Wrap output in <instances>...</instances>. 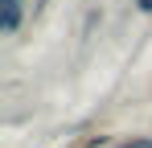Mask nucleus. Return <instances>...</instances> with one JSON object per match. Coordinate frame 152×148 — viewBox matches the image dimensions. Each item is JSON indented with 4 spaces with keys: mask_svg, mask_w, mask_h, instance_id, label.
Returning a JSON list of instances; mask_svg holds the SVG:
<instances>
[{
    "mask_svg": "<svg viewBox=\"0 0 152 148\" xmlns=\"http://www.w3.org/2000/svg\"><path fill=\"white\" fill-rule=\"evenodd\" d=\"M21 4H25V0H0V29H4V33H17V25H21Z\"/></svg>",
    "mask_w": 152,
    "mask_h": 148,
    "instance_id": "obj_1",
    "label": "nucleus"
},
{
    "mask_svg": "<svg viewBox=\"0 0 152 148\" xmlns=\"http://www.w3.org/2000/svg\"><path fill=\"white\" fill-rule=\"evenodd\" d=\"M136 8L140 12H152V0H136Z\"/></svg>",
    "mask_w": 152,
    "mask_h": 148,
    "instance_id": "obj_2",
    "label": "nucleus"
}]
</instances>
